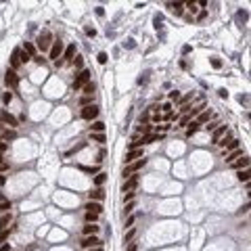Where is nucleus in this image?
<instances>
[{
	"mask_svg": "<svg viewBox=\"0 0 251 251\" xmlns=\"http://www.w3.org/2000/svg\"><path fill=\"white\" fill-rule=\"evenodd\" d=\"M249 169H239V172H237V178H239V180H241V182H245V184H247V182H249Z\"/></svg>",
	"mask_w": 251,
	"mask_h": 251,
	"instance_id": "26",
	"label": "nucleus"
},
{
	"mask_svg": "<svg viewBox=\"0 0 251 251\" xmlns=\"http://www.w3.org/2000/svg\"><path fill=\"white\" fill-rule=\"evenodd\" d=\"M84 209H86V211H94V213H98V215H101V213H103V203H96V201H88Z\"/></svg>",
	"mask_w": 251,
	"mask_h": 251,
	"instance_id": "14",
	"label": "nucleus"
},
{
	"mask_svg": "<svg viewBox=\"0 0 251 251\" xmlns=\"http://www.w3.org/2000/svg\"><path fill=\"white\" fill-rule=\"evenodd\" d=\"M132 209H134V203L130 201V203H126V207H124V215L126 213H132Z\"/></svg>",
	"mask_w": 251,
	"mask_h": 251,
	"instance_id": "45",
	"label": "nucleus"
},
{
	"mask_svg": "<svg viewBox=\"0 0 251 251\" xmlns=\"http://www.w3.org/2000/svg\"><path fill=\"white\" fill-rule=\"evenodd\" d=\"M211 117H213L211 111H201V113H199V119H195V122H197V124H209Z\"/></svg>",
	"mask_w": 251,
	"mask_h": 251,
	"instance_id": "19",
	"label": "nucleus"
},
{
	"mask_svg": "<svg viewBox=\"0 0 251 251\" xmlns=\"http://www.w3.org/2000/svg\"><path fill=\"white\" fill-rule=\"evenodd\" d=\"M199 126H201V124H197L195 119H191V122H188V128H186V138L195 136V134L199 132Z\"/></svg>",
	"mask_w": 251,
	"mask_h": 251,
	"instance_id": "17",
	"label": "nucleus"
},
{
	"mask_svg": "<svg viewBox=\"0 0 251 251\" xmlns=\"http://www.w3.org/2000/svg\"><path fill=\"white\" fill-rule=\"evenodd\" d=\"M4 182H6V178H4V174H0V186H2Z\"/></svg>",
	"mask_w": 251,
	"mask_h": 251,
	"instance_id": "59",
	"label": "nucleus"
},
{
	"mask_svg": "<svg viewBox=\"0 0 251 251\" xmlns=\"http://www.w3.org/2000/svg\"><path fill=\"white\" fill-rule=\"evenodd\" d=\"M11 101H13V92H8V90H6V92L2 94V105H8Z\"/></svg>",
	"mask_w": 251,
	"mask_h": 251,
	"instance_id": "34",
	"label": "nucleus"
},
{
	"mask_svg": "<svg viewBox=\"0 0 251 251\" xmlns=\"http://www.w3.org/2000/svg\"><path fill=\"white\" fill-rule=\"evenodd\" d=\"M63 50H65V44H63L61 40H54V42H52V46H50V50H48V59L57 63V61L63 57Z\"/></svg>",
	"mask_w": 251,
	"mask_h": 251,
	"instance_id": "1",
	"label": "nucleus"
},
{
	"mask_svg": "<svg viewBox=\"0 0 251 251\" xmlns=\"http://www.w3.org/2000/svg\"><path fill=\"white\" fill-rule=\"evenodd\" d=\"M105 182H107V174H105V172H98V174L94 176V184H96V188H101Z\"/></svg>",
	"mask_w": 251,
	"mask_h": 251,
	"instance_id": "22",
	"label": "nucleus"
},
{
	"mask_svg": "<svg viewBox=\"0 0 251 251\" xmlns=\"http://www.w3.org/2000/svg\"><path fill=\"white\" fill-rule=\"evenodd\" d=\"M4 84H6V88H11V90H17V88H19V76H17L13 69H8V71L4 73Z\"/></svg>",
	"mask_w": 251,
	"mask_h": 251,
	"instance_id": "6",
	"label": "nucleus"
},
{
	"mask_svg": "<svg viewBox=\"0 0 251 251\" xmlns=\"http://www.w3.org/2000/svg\"><path fill=\"white\" fill-rule=\"evenodd\" d=\"M151 128H153V126H140V128H138V132H140V134H149V132H151Z\"/></svg>",
	"mask_w": 251,
	"mask_h": 251,
	"instance_id": "41",
	"label": "nucleus"
},
{
	"mask_svg": "<svg viewBox=\"0 0 251 251\" xmlns=\"http://www.w3.org/2000/svg\"><path fill=\"white\" fill-rule=\"evenodd\" d=\"M161 109H163V111H166V113H172V103H166V105H163V107H161Z\"/></svg>",
	"mask_w": 251,
	"mask_h": 251,
	"instance_id": "52",
	"label": "nucleus"
},
{
	"mask_svg": "<svg viewBox=\"0 0 251 251\" xmlns=\"http://www.w3.org/2000/svg\"><path fill=\"white\" fill-rule=\"evenodd\" d=\"M0 251H11V245H6V243H2V247H0Z\"/></svg>",
	"mask_w": 251,
	"mask_h": 251,
	"instance_id": "57",
	"label": "nucleus"
},
{
	"mask_svg": "<svg viewBox=\"0 0 251 251\" xmlns=\"http://www.w3.org/2000/svg\"><path fill=\"white\" fill-rule=\"evenodd\" d=\"M13 222V215H11V211H6L2 218H0V230H4V228H8V224Z\"/></svg>",
	"mask_w": 251,
	"mask_h": 251,
	"instance_id": "20",
	"label": "nucleus"
},
{
	"mask_svg": "<svg viewBox=\"0 0 251 251\" xmlns=\"http://www.w3.org/2000/svg\"><path fill=\"white\" fill-rule=\"evenodd\" d=\"M11 209H13L11 201H8V199H4V197L0 195V211H11Z\"/></svg>",
	"mask_w": 251,
	"mask_h": 251,
	"instance_id": "27",
	"label": "nucleus"
},
{
	"mask_svg": "<svg viewBox=\"0 0 251 251\" xmlns=\"http://www.w3.org/2000/svg\"><path fill=\"white\" fill-rule=\"evenodd\" d=\"M15 138H17V132H15V130H4V132H2V136H0V140H4V142L15 140Z\"/></svg>",
	"mask_w": 251,
	"mask_h": 251,
	"instance_id": "21",
	"label": "nucleus"
},
{
	"mask_svg": "<svg viewBox=\"0 0 251 251\" xmlns=\"http://www.w3.org/2000/svg\"><path fill=\"white\" fill-rule=\"evenodd\" d=\"M134 197H136V193H134V191H132V193H124V203H130Z\"/></svg>",
	"mask_w": 251,
	"mask_h": 251,
	"instance_id": "38",
	"label": "nucleus"
},
{
	"mask_svg": "<svg viewBox=\"0 0 251 251\" xmlns=\"http://www.w3.org/2000/svg\"><path fill=\"white\" fill-rule=\"evenodd\" d=\"M73 57H76V44H69L65 50H63V61H73Z\"/></svg>",
	"mask_w": 251,
	"mask_h": 251,
	"instance_id": "13",
	"label": "nucleus"
},
{
	"mask_svg": "<svg viewBox=\"0 0 251 251\" xmlns=\"http://www.w3.org/2000/svg\"><path fill=\"white\" fill-rule=\"evenodd\" d=\"M167 98H169V101H180V92H178V90H172V92L167 94Z\"/></svg>",
	"mask_w": 251,
	"mask_h": 251,
	"instance_id": "36",
	"label": "nucleus"
},
{
	"mask_svg": "<svg viewBox=\"0 0 251 251\" xmlns=\"http://www.w3.org/2000/svg\"><path fill=\"white\" fill-rule=\"evenodd\" d=\"M90 251H103V247H92Z\"/></svg>",
	"mask_w": 251,
	"mask_h": 251,
	"instance_id": "62",
	"label": "nucleus"
},
{
	"mask_svg": "<svg viewBox=\"0 0 251 251\" xmlns=\"http://www.w3.org/2000/svg\"><path fill=\"white\" fill-rule=\"evenodd\" d=\"M142 157H144L142 149H134V151H128V153H126V163L130 166V163H134L136 159H142Z\"/></svg>",
	"mask_w": 251,
	"mask_h": 251,
	"instance_id": "9",
	"label": "nucleus"
},
{
	"mask_svg": "<svg viewBox=\"0 0 251 251\" xmlns=\"http://www.w3.org/2000/svg\"><path fill=\"white\" fill-rule=\"evenodd\" d=\"M136 186H138V176H136V174H132V176H130V178L124 182V186H122V193H132Z\"/></svg>",
	"mask_w": 251,
	"mask_h": 251,
	"instance_id": "8",
	"label": "nucleus"
},
{
	"mask_svg": "<svg viewBox=\"0 0 251 251\" xmlns=\"http://www.w3.org/2000/svg\"><path fill=\"white\" fill-rule=\"evenodd\" d=\"M226 132H228V128H226V126H218V128H215V130L211 132V142H213V144H218V142L222 140V136H224Z\"/></svg>",
	"mask_w": 251,
	"mask_h": 251,
	"instance_id": "11",
	"label": "nucleus"
},
{
	"mask_svg": "<svg viewBox=\"0 0 251 251\" xmlns=\"http://www.w3.org/2000/svg\"><path fill=\"white\" fill-rule=\"evenodd\" d=\"M0 124H2V126H8L11 130H15V128L19 126V119H17L15 115H11L6 109H2V111H0Z\"/></svg>",
	"mask_w": 251,
	"mask_h": 251,
	"instance_id": "2",
	"label": "nucleus"
},
{
	"mask_svg": "<svg viewBox=\"0 0 251 251\" xmlns=\"http://www.w3.org/2000/svg\"><path fill=\"white\" fill-rule=\"evenodd\" d=\"M90 132H94V134H103V132H105V124H103V122H92Z\"/></svg>",
	"mask_w": 251,
	"mask_h": 251,
	"instance_id": "23",
	"label": "nucleus"
},
{
	"mask_svg": "<svg viewBox=\"0 0 251 251\" xmlns=\"http://www.w3.org/2000/svg\"><path fill=\"white\" fill-rule=\"evenodd\" d=\"M80 169H82V172H88V174H96V172H98V167H84V166H80Z\"/></svg>",
	"mask_w": 251,
	"mask_h": 251,
	"instance_id": "42",
	"label": "nucleus"
},
{
	"mask_svg": "<svg viewBox=\"0 0 251 251\" xmlns=\"http://www.w3.org/2000/svg\"><path fill=\"white\" fill-rule=\"evenodd\" d=\"M226 157V163H232V161H237L239 157H243V149H234V151H230L228 155H224Z\"/></svg>",
	"mask_w": 251,
	"mask_h": 251,
	"instance_id": "15",
	"label": "nucleus"
},
{
	"mask_svg": "<svg viewBox=\"0 0 251 251\" xmlns=\"http://www.w3.org/2000/svg\"><path fill=\"white\" fill-rule=\"evenodd\" d=\"M205 17H207V11H201V13H199V17H197V19H199V21H203V19H205Z\"/></svg>",
	"mask_w": 251,
	"mask_h": 251,
	"instance_id": "54",
	"label": "nucleus"
},
{
	"mask_svg": "<svg viewBox=\"0 0 251 251\" xmlns=\"http://www.w3.org/2000/svg\"><path fill=\"white\" fill-rule=\"evenodd\" d=\"M80 245H82L84 249H92V247H101V245H103V241H101L98 237H84Z\"/></svg>",
	"mask_w": 251,
	"mask_h": 251,
	"instance_id": "7",
	"label": "nucleus"
},
{
	"mask_svg": "<svg viewBox=\"0 0 251 251\" xmlns=\"http://www.w3.org/2000/svg\"><path fill=\"white\" fill-rule=\"evenodd\" d=\"M134 237H136V230H134V228H130V230L124 234V243H132V239H134Z\"/></svg>",
	"mask_w": 251,
	"mask_h": 251,
	"instance_id": "33",
	"label": "nucleus"
},
{
	"mask_svg": "<svg viewBox=\"0 0 251 251\" xmlns=\"http://www.w3.org/2000/svg\"><path fill=\"white\" fill-rule=\"evenodd\" d=\"M136 222V215H130L128 220H126V228H132V224Z\"/></svg>",
	"mask_w": 251,
	"mask_h": 251,
	"instance_id": "44",
	"label": "nucleus"
},
{
	"mask_svg": "<svg viewBox=\"0 0 251 251\" xmlns=\"http://www.w3.org/2000/svg\"><path fill=\"white\" fill-rule=\"evenodd\" d=\"M169 6L174 8V13H176L178 17H180V15L184 13V4H182V2H174V4H169Z\"/></svg>",
	"mask_w": 251,
	"mask_h": 251,
	"instance_id": "31",
	"label": "nucleus"
},
{
	"mask_svg": "<svg viewBox=\"0 0 251 251\" xmlns=\"http://www.w3.org/2000/svg\"><path fill=\"white\" fill-rule=\"evenodd\" d=\"M184 6H186V8H188L191 13H197V4H195V2H186Z\"/></svg>",
	"mask_w": 251,
	"mask_h": 251,
	"instance_id": "43",
	"label": "nucleus"
},
{
	"mask_svg": "<svg viewBox=\"0 0 251 251\" xmlns=\"http://www.w3.org/2000/svg\"><path fill=\"white\" fill-rule=\"evenodd\" d=\"M23 50H25V52H27L32 59H34V57H38V52H36V46H34L32 42H25V44H23Z\"/></svg>",
	"mask_w": 251,
	"mask_h": 251,
	"instance_id": "24",
	"label": "nucleus"
},
{
	"mask_svg": "<svg viewBox=\"0 0 251 251\" xmlns=\"http://www.w3.org/2000/svg\"><path fill=\"white\" fill-rule=\"evenodd\" d=\"M86 36L94 38V36H96V29H94V27H86Z\"/></svg>",
	"mask_w": 251,
	"mask_h": 251,
	"instance_id": "49",
	"label": "nucleus"
},
{
	"mask_svg": "<svg viewBox=\"0 0 251 251\" xmlns=\"http://www.w3.org/2000/svg\"><path fill=\"white\" fill-rule=\"evenodd\" d=\"M218 126H220L218 122H211V124H207V126H205V130H207V132H213V130H215Z\"/></svg>",
	"mask_w": 251,
	"mask_h": 251,
	"instance_id": "46",
	"label": "nucleus"
},
{
	"mask_svg": "<svg viewBox=\"0 0 251 251\" xmlns=\"http://www.w3.org/2000/svg\"><path fill=\"white\" fill-rule=\"evenodd\" d=\"M188 122H191V117H188V115H184V117L180 119V126H178V128H184V126H188Z\"/></svg>",
	"mask_w": 251,
	"mask_h": 251,
	"instance_id": "48",
	"label": "nucleus"
},
{
	"mask_svg": "<svg viewBox=\"0 0 251 251\" xmlns=\"http://www.w3.org/2000/svg\"><path fill=\"white\" fill-rule=\"evenodd\" d=\"M90 140H94V142H107V136H105V132L103 134H94V132H90Z\"/></svg>",
	"mask_w": 251,
	"mask_h": 251,
	"instance_id": "28",
	"label": "nucleus"
},
{
	"mask_svg": "<svg viewBox=\"0 0 251 251\" xmlns=\"http://www.w3.org/2000/svg\"><path fill=\"white\" fill-rule=\"evenodd\" d=\"M19 52H21V48H15V50H13V54H11V67H13V71L21 65V63H19Z\"/></svg>",
	"mask_w": 251,
	"mask_h": 251,
	"instance_id": "18",
	"label": "nucleus"
},
{
	"mask_svg": "<svg viewBox=\"0 0 251 251\" xmlns=\"http://www.w3.org/2000/svg\"><path fill=\"white\" fill-rule=\"evenodd\" d=\"M96 15L103 17V15H105V8H103V6H96Z\"/></svg>",
	"mask_w": 251,
	"mask_h": 251,
	"instance_id": "53",
	"label": "nucleus"
},
{
	"mask_svg": "<svg viewBox=\"0 0 251 251\" xmlns=\"http://www.w3.org/2000/svg\"><path fill=\"white\" fill-rule=\"evenodd\" d=\"M29 61H32V57H29V54L21 48V52H19V63H23V65H25V63H29Z\"/></svg>",
	"mask_w": 251,
	"mask_h": 251,
	"instance_id": "32",
	"label": "nucleus"
},
{
	"mask_svg": "<svg viewBox=\"0 0 251 251\" xmlns=\"http://www.w3.org/2000/svg\"><path fill=\"white\" fill-rule=\"evenodd\" d=\"M218 96H220V98H228V92H226V88H220V90H218Z\"/></svg>",
	"mask_w": 251,
	"mask_h": 251,
	"instance_id": "51",
	"label": "nucleus"
},
{
	"mask_svg": "<svg viewBox=\"0 0 251 251\" xmlns=\"http://www.w3.org/2000/svg\"><path fill=\"white\" fill-rule=\"evenodd\" d=\"M159 130H161V132H166V130H169V124H163V126H159V128H157V132H159Z\"/></svg>",
	"mask_w": 251,
	"mask_h": 251,
	"instance_id": "56",
	"label": "nucleus"
},
{
	"mask_svg": "<svg viewBox=\"0 0 251 251\" xmlns=\"http://www.w3.org/2000/svg\"><path fill=\"white\" fill-rule=\"evenodd\" d=\"M82 90H84V94H86V96H92V94H94V90H96V86H94V82H88Z\"/></svg>",
	"mask_w": 251,
	"mask_h": 251,
	"instance_id": "30",
	"label": "nucleus"
},
{
	"mask_svg": "<svg viewBox=\"0 0 251 251\" xmlns=\"http://www.w3.org/2000/svg\"><path fill=\"white\" fill-rule=\"evenodd\" d=\"M50 46H52V34H50L48 29H44L40 36H38V48H40V50H48Z\"/></svg>",
	"mask_w": 251,
	"mask_h": 251,
	"instance_id": "5",
	"label": "nucleus"
},
{
	"mask_svg": "<svg viewBox=\"0 0 251 251\" xmlns=\"http://www.w3.org/2000/svg\"><path fill=\"white\" fill-rule=\"evenodd\" d=\"M247 211H249V203H245V205L241 207V211H239V213H247Z\"/></svg>",
	"mask_w": 251,
	"mask_h": 251,
	"instance_id": "55",
	"label": "nucleus"
},
{
	"mask_svg": "<svg viewBox=\"0 0 251 251\" xmlns=\"http://www.w3.org/2000/svg\"><path fill=\"white\" fill-rule=\"evenodd\" d=\"M163 134H151V136H144L142 138V144H149V142H155V140H161Z\"/></svg>",
	"mask_w": 251,
	"mask_h": 251,
	"instance_id": "29",
	"label": "nucleus"
},
{
	"mask_svg": "<svg viewBox=\"0 0 251 251\" xmlns=\"http://www.w3.org/2000/svg\"><path fill=\"white\" fill-rule=\"evenodd\" d=\"M80 105H82V107H88V105H94V103H92V96H82V98H80Z\"/></svg>",
	"mask_w": 251,
	"mask_h": 251,
	"instance_id": "35",
	"label": "nucleus"
},
{
	"mask_svg": "<svg viewBox=\"0 0 251 251\" xmlns=\"http://www.w3.org/2000/svg\"><path fill=\"white\" fill-rule=\"evenodd\" d=\"M128 251H136V245H134V243H130V247H128Z\"/></svg>",
	"mask_w": 251,
	"mask_h": 251,
	"instance_id": "61",
	"label": "nucleus"
},
{
	"mask_svg": "<svg viewBox=\"0 0 251 251\" xmlns=\"http://www.w3.org/2000/svg\"><path fill=\"white\" fill-rule=\"evenodd\" d=\"M8 234H11V230H8V228H4V230H0V243H4V241L8 239Z\"/></svg>",
	"mask_w": 251,
	"mask_h": 251,
	"instance_id": "37",
	"label": "nucleus"
},
{
	"mask_svg": "<svg viewBox=\"0 0 251 251\" xmlns=\"http://www.w3.org/2000/svg\"><path fill=\"white\" fill-rule=\"evenodd\" d=\"M80 117L86 119V122H96V117H98V107L96 105H88V107H82V113H80Z\"/></svg>",
	"mask_w": 251,
	"mask_h": 251,
	"instance_id": "4",
	"label": "nucleus"
},
{
	"mask_svg": "<svg viewBox=\"0 0 251 251\" xmlns=\"http://www.w3.org/2000/svg\"><path fill=\"white\" fill-rule=\"evenodd\" d=\"M82 232H84V237H96L98 226H96V224H86V226L82 228Z\"/></svg>",
	"mask_w": 251,
	"mask_h": 251,
	"instance_id": "16",
	"label": "nucleus"
},
{
	"mask_svg": "<svg viewBox=\"0 0 251 251\" xmlns=\"http://www.w3.org/2000/svg\"><path fill=\"white\" fill-rule=\"evenodd\" d=\"M73 65H76V67L80 69V67L84 65V59H82V57H76V59H73Z\"/></svg>",
	"mask_w": 251,
	"mask_h": 251,
	"instance_id": "47",
	"label": "nucleus"
},
{
	"mask_svg": "<svg viewBox=\"0 0 251 251\" xmlns=\"http://www.w3.org/2000/svg\"><path fill=\"white\" fill-rule=\"evenodd\" d=\"M107 61H109V57H107V52H98V63H101V65H105Z\"/></svg>",
	"mask_w": 251,
	"mask_h": 251,
	"instance_id": "39",
	"label": "nucleus"
},
{
	"mask_svg": "<svg viewBox=\"0 0 251 251\" xmlns=\"http://www.w3.org/2000/svg\"><path fill=\"white\" fill-rule=\"evenodd\" d=\"M103 199H105V191H103V188H94V191L88 193V201H96V203H101Z\"/></svg>",
	"mask_w": 251,
	"mask_h": 251,
	"instance_id": "12",
	"label": "nucleus"
},
{
	"mask_svg": "<svg viewBox=\"0 0 251 251\" xmlns=\"http://www.w3.org/2000/svg\"><path fill=\"white\" fill-rule=\"evenodd\" d=\"M230 167H232V169H237V172H239V169H249V157H247V155L239 157L237 161H232V163H230Z\"/></svg>",
	"mask_w": 251,
	"mask_h": 251,
	"instance_id": "10",
	"label": "nucleus"
},
{
	"mask_svg": "<svg viewBox=\"0 0 251 251\" xmlns=\"http://www.w3.org/2000/svg\"><path fill=\"white\" fill-rule=\"evenodd\" d=\"M84 218H86V224H96L98 213H94V211H86V213H84Z\"/></svg>",
	"mask_w": 251,
	"mask_h": 251,
	"instance_id": "25",
	"label": "nucleus"
},
{
	"mask_svg": "<svg viewBox=\"0 0 251 251\" xmlns=\"http://www.w3.org/2000/svg\"><path fill=\"white\" fill-rule=\"evenodd\" d=\"M6 151H8V142L0 140V157H2V153H6Z\"/></svg>",
	"mask_w": 251,
	"mask_h": 251,
	"instance_id": "40",
	"label": "nucleus"
},
{
	"mask_svg": "<svg viewBox=\"0 0 251 251\" xmlns=\"http://www.w3.org/2000/svg\"><path fill=\"white\" fill-rule=\"evenodd\" d=\"M8 167V163H4V161H0V169H6Z\"/></svg>",
	"mask_w": 251,
	"mask_h": 251,
	"instance_id": "60",
	"label": "nucleus"
},
{
	"mask_svg": "<svg viewBox=\"0 0 251 251\" xmlns=\"http://www.w3.org/2000/svg\"><path fill=\"white\" fill-rule=\"evenodd\" d=\"M32 61H36V63H38V65H40V63H44V59H42V57H34V59H32Z\"/></svg>",
	"mask_w": 251,
	"mask_h": 251,
	"instance_id": "58",
	"label": "nucleus"
},
{
	"mask_svg": "<svg viewBox=\"0 0 251 251\" xmlns=\"http://www.w3.org/2000/svg\"><path fill=\"white\" fill-rule=\"evenodd\" d=\"M90 76H92V73H90L88 69H82V71H80V76L76 78V82L71 84V88H73V90H82L88 82H92V80H90Z\"/></svg>",
	"mask_w": 251,
	"mask_h": 251,
	"instance_id": "3",
	"label": "nucleus"
},
{
	"mask_svg": "<svg viewBox=\"0 0 251 251\" xmlns=\"http://www.w3.org/2000/svg\"><path fill=\"white\" fill-rule=\"evenodd\" d=\"M211 67L220 69V67H222V61H220V59H211Z\"/></svg>",
	"mask_w": 251,
	"mask_h": 251,
	"instance_id": "50",
	"label": "nucleus"
}]
</instances>
